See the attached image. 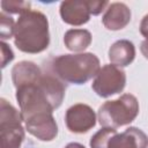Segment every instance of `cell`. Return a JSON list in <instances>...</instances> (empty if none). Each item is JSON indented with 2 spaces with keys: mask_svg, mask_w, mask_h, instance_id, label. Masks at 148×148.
<instances>
[{
  "mask_svg": "<svg viewBox=\"0 0 148 148\" xmlns=\"http://www.w3.org/2000/svg\"><path fill=\"white\" fill-rule=\"evenodd\" d=\"M14 43L25 53H39L50 43L49 21L39 10H27L20 14L14 28Z\"/></svg>",
  "mask_w": 148,
  "mask_h": 148,
  "instance_id": "1",
  "label": "cell"
},
{
  "mask_svg": "<svg viewBox=\"0 0 148 148\" xmlns=\"http://www.w3.org/2000/svg\"><path fill=\"white\" fill-rule=\"evenodd\" d=\"M53 74L62 82L83 84L96 76L101 69L96 54L86 52L76 54H61L52 59Z\"/></svg>",
  "mask_w": 148,
  "mask_h": 148,
  "instance_id": "2",
  "label": "cell"
},
{
  "mask_svg": "<svg viewBox=\"0 0 148 148\" xmlns=\"http://www.w3.org/2000/svg\"><path fill=\"white\" fill-rule=\"evenodd\" d=\"M139 113V102L132 94L106 101L98 109V121L103 127L118 128L132 123Z\"/></svg>",
  "mask_w": 148,
  "mask_h": 148,
  "instance_id": "3",
  "label": "cell"
},
{
  "mask_svg": "<svg viewBox=\"0 0 148 148\" xmlns=\"http://www.w3.org/2000/svg\"><path fill=\"white\" fill-rule=\"evenodd\" d=\"M0 105V148H20L24 139L21 111L5 98H1Z\"/></svg>",
  "mask_w": 148,
  "mask_h": 148,
  "instance_id": "4",
  "label": "cell"
},
{
  "mask_svg": "<svg viewBox=\"0 0 148 148\" xmlns=\"http://www.w3.org/2000/svg\"><path fill=\"white\" fill-rule=\"evenodd\" d=\"M125 72L113 64H108L99 69L92 81L91 88L98 96L109 97L111 95L121 92L125 88Z\"/></svg>",
  "mask_w": 148,
  "mask_h": 148,
  "instance_id": "5",
  "label": "cell"
},
{
  "mask_svg": "<svg viewBox=\"0 0 148 148\" xmlns=\"http://www.w3.org/2000/svg\"><path fill=\"white\" fill-rule=\"evenodd\" d=\"M67 128L73 133H84L92 128L96 124V114L94 110L83 103H77L68 108L65 116Z\"/></svg>",
  "mask_w": 148,
  "mask_h": 148,
  "instance_id": "6",
  "label": "cell"
},
{
  "mask_svg": "<svg viewBox=\"0 0 148 148\" xmlns=\"http://www.w3.org/2000/svg\"><path fill=\"white\" fill-rule=\"evenodd\" d=\"M27 131L42 141H51L58 134L57 123L50 112L38 113L24 120Z\"/></svg>",
  "mask_w": 148,
  "mask_h": 148,
  "instance_id": "7",
  "label": "cell"
},
{
  "mask_svg": "<svg viewBox=\"0 0 148 148\" xmlns=\"http://www.w3.org/2000/svg\"><path fill=\"white\" fill-rule=\"evenodd\" d=\"M91 15L89 1L68 0L60 3V16L64 22L71 25H81L89 21Z\"/></svg>",
  "mask_w": 148,
  "mask_h": 148,
  "instance_id": "8",
  "label": "cell"
},
{
  "mask_svg": "<svg viewBox=\"0 0 148 148\" xmlns=\"http://www.w3.org/2000/svg\"><path fill=\"white\" fill-rule=\"evenodd\" d=\"M147 135L136 127H128L123 133H116L108 143V148H147Z\"/></svg>",
  "mask_w": 148,
  "mask_h": 148,
  "instance_id": "9",
  "label": "cell"
},
{
  "mask_svg": "<svg viewBox=\"0 0 148 148\" xmlns=\"http://www.w3.org/2000/svg\"><path fill=\"white\" fill-rule=\"evenodd\" d=\"M131 21V10L124 2H112L105 9L102 17L104 27L109 30H119L125 28Z\"/></svg>",
  "mask_w": 148,
  "mask_h": 148,
  "instance_id": "10",
  "label": "cell"
},
{
  "mask_svg": "<svg viewBox=\"0 0 148 148\" xmlns=\"http://www.w3.org/2000/svg\"><path fill=\"white\" fill-rule=\"evenodd\" d=\"M42 74L43 73L36 64L27 60L17 62L12 69V79L16 89L37 83Z\"/></svg>",
  "mask_w": 148,
  "mask_h": 148,
  "instance_id": "11",
  "label": "cell"
},
{
  "mask_svg": "<svg viewBox=\"0 0 148 148\" xmlns=\"http://www.w3.org/2000/svg\"><path fill=\"white\" fill-rule=\"evenodd\" d=\"M135 57L134 44L128 39H119L109 49V59L111 64L118 67L128 66Z\"/></svg>",
  "mask_w": 148,
  "mask_h": 148,
  "instance_id": "12",
  "label": "cell"
},
{
  "mask_svg": "<svg viewBox=\"0 0 148 148\" xmlns=\"http://www.w3.org/2000/svg\"><path fill=\"white\" fill-rule=\"evenodd\" d=\"M66 47L73 52L86 50L91 43V34L86 29H69L64 36Z\"/></svg>",
  "mask_w": 148,
  "mask_h": 148,
  "instance_id": "13",
  "label": "cell"
},
{
  "mask_svg": "<svg viewBox=\"0 0 148 148\" xmlns=\"http://www.w3.org/2000/svg\"><path fill=\"white\" fill-rule=\"evenodd\" d=\"M117 133L116 128L103 127L98 132H96L90 139L91 148H108L109 140Z\"/></svg>",
  "mask_w": 148,
  "mask_h": 148,
  "instance_id": "14",
  "label": "cell"
},
{
  "mask_svg": "<svg viewBox=\"0 0 148 148\" xmlns=\"http://www.w3.org/2000/svg\"><path fill=\"white\" fill-rule=\"evenodd\" d=\"M31 3L29 1H17V0H3L1 1L2 12L8 13H24L30 9Z\"/></svg>",
  "mask_w": 148,
  "mask_h": 148,
  "instance_id": "15",
  "label": "cell"
},
{
  "mask_svg": "<svg viewBox=\"0 0 148 148\" xmlns=\"http://www.w3.org/2000/svg\"><path fill=\"white\" fill-rule=\"evenodd\" d=\"M14 28H15V23L14 20L6 15L5 12H2L0 14V36L2 39H7L10 38L12 36H14Z\"/></svg>",
  "mask_w": 148,
  "mask_h": 148,
  "instance_id": "16",
  "label": "cell"
},
{
  "mask_svg": "<svg viewBox=\"0 0 148 148\" xmlns=\"http://www.w3.org/2000/svg\"><path fill=\"white\" fill-rule=\"evenodd\" d=\"M0 49H1V67L3 68L8 62H10L14 59V53L9 47V45L6 44L5 42L0 43Z\"/></svg>",
  "mask_w": 148,
  "mask_h": 148,
  "instance_id": "17",
  "label": "cell"
},
{
  "mask_svg": "<svg viewBox=\"0 0 148 148\" xmlns=\"http://www.w3.org/2000/svg\"><path fill=\"white\" fill-rule=\"evenodd\" d=\"M140 32L146 39H148V14H146L143 16V18L140 23Z\"/></svg>",
  "mask_w": 148,
  "mask_h": 148,
  "instance_id": "18",
  "label": "cell"
},
{
  "mask_svg": "<svg viewBox=\"0 0 148 148\" xmlns=\"http://www.w3.org/2000/svg\"><path fill=\"white\" fill-rule=\"evenodd\" d=\"M141 52L143 54V57L146 59H148V39H145L142 43H141Z\"/></svg>",
  "mask_w": 148,
  "mask_h": 148,
  "instance_id": "19",
  "label": "cell"
},
{
  "mask_svg": "<svg viewBox=\"0 0 148 148\" xmlns=\"http://www.w3.org/2000/svg\"><path fill=\"white\" fill-rule=\"evenodd\" d=\"M65 148H86L83 145H81V143H79V142H71V143H68Z\"/></svg>",
  "mask_w": 148,
  "mask_h": 148,
  "instance_id": "20",
  "label": "cell"
}]
</instances>
